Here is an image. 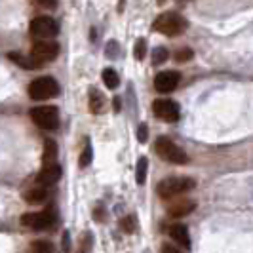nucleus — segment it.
I'll return each mask as SVG.
<instances>
[{"mask_svg": "<svg viewBox=\"0 0 253 253\" xmlns=\"http://www.w3.org/2000/svg\"><path fill=\"white\" fill-rule=\"evenodd\" d=\"M196 187V181L192 177H185V175H171V177H166L164 181H160L156 185V194L164 200L169 198H175L181 196L185 192H189Z\"/></svg>", "mask_w": 253, "mask_h": 253, "instance_id": "1", "label": "nucleus"}, {"mask_svg": "<svg viewBox=\"0 0 253 253\" xmlns=\"http://www.w3.org/2000/svg\"><path fill=\"white\" fill-rule=\"evenodd\" d=\"M187 19L183 15H179L175 12H166L160 13L156 19H154V31L162 33L166 37H179L187 31Z\"/></svg>", "mask_w": 253, "mask_h": 253, "instance_id": "2", "label": "nucleus"}, {"mask_svg": "<svg viewBox=\"0 0 253 253\" xmlns=\"http://www.w3.org/2000/svg\"><path fill=\"white\" fill-rule=\"evenodd\" d=\"M154 149H156V154L169 162V164H175V166H185L189 164V154L183 151L181 147H177L175 143L168 137H158L156 143H154Z\"/></svg>", "mask_w": 253, "mask_h": 253, "instance_id": "3", "label": "nucleus"}, {"mask_svg": "<svg viewBox=\"0 0 253 253\" xmlns=\"http://www.w3.org/2000/svg\"><path fill=\"white\" fill-rule=\"evenodd\" d=\"M31 120L40 129L51 131V129H57L59 126V111L53 105H40V107L31 109Z\"/></svg>", "mask_w": 253, "mask_h": 253, "instance_id": "4", "label": "nucleus"}, {"mask_svg": "<svg viewBox=\"0 0 253 253\" xmlns=\"http://www.w3.org/2000/svg\"><path fill=\"white\" fill-rule=\"evenodd\" d=\"M57 93H59V84L51 76H40L37 80H33L29 86V95L35 101H46L55 97Z\"/></svg>", "mask_w": 253, "mask_h": 253, "instance_id": "5", "label": "nucleus"}, {"mask_svg": "<svg viewBox=\"0 0 253 253\" xmlns=\"http://www.w3.org/2000/svg\"><path fill=\"white\" fill-rule=\"evenodd\" d=\"M29 31L37 40H50L59 33V27H57V21L50 15H38L31 21Z\"/></svg>", "mask_w": 253, "mask_h": 253, "instance_id": "6", "label": "nucleus"}, {"mask_svg": "<svg viewBox=\"0 0 253 253\" xmlns=\"http://www.w3.org/2000/svg\"><path fill=\"white\" fill-rule=\"evenodd\" d=\"M55 223V211H53V206H50L48 210L44 211H37V213H25L21 215V225L29 227L33 230H48L53 227Z\"/></svg>", "mask_w": 253, "mask_h": 253, "instance_id": "7", "label": "nucleus"}, {"mask_svg": "<svg viewBox=\"0 0 253 253\" xmlns=\"http://www.w3.org/2000/svg\"><path fill=\"white\" fill-rule=\"evenodd\" d=\"M57 55H59V46L53 40H37L31 50V57L40 65L50 63Z\"/></svg>", "mask_w": 253, "mask_h": 253, "instance_id": "8", "label": "nucleus"}, {"mask_svg": "<svg viewBox=\"0 0 253 253\" xmlns=\"http://www.w3.org/2000/svg\"><path fill=\"white\" fill-rule=\"evenodd\" d=\"M152 113L158 120H164V122H177L181 116L179 105L171 99H156L152 103Z\"/></svg>", "mask_w": 253, "mask_h": 253, "instance_id": "9", "label": "nucleus"}, {"mask_svg": "<svg viewBox=\"0 0 253 253\" xmlns=\"http://www.w3.org/2000/svg\"><path fill=\"white\" fill-rule=\"evenodd\" d=\"M179 80L181 76L177 71H162L154 78V88L160 93H171L179 86Z\"/></svg>", "mask_w": 253, "mask_h": 253, "instance_id": "10", "label": "nucleus"}, {"mask_svg": "<svg viewBox=\"0 0 253 253\" xmlns=\"http://www.w3.org/2000/svg\"><path fill=\"white\" fill-rule=\"evenodd\" d=\"M59 179H61V168L57 164L44 166L37 175L38 185H42V187H51V185H55Z\"/></svg>", "mask_w": 253, "mask_h": 253, "instance_id": "11", "label": "nucleus"}, {"mask_svg": "<svg viewBox=\"0 0 253 253\" xmlns=\"http://www.w3.org/2000/svg\"><path fill=\"white\" fill-rule=\"evenodd\" d=\"M194 208H196V202H192V200H179V202L169 204L168 213L173 219H181V217H187L189 213H192Z\"/></svg>", "mask_w": 253, "mask_h": 253, "instance_id": "12", "label": "nucleus"}, {"mask_svg": "<svg viewBox=\"0 0 253 253\" xmlns=\"http://www.w3.org/2000/svg\"><path fill=\"white\" fill-rule=\"evenodd\" d=\"M50 198V190H48V187H35V189L27 190V192H23V200L29 204H33V206H37V204H44L46 200Z\"/></svg>", "mask_w": 253, "mask_h": 253, "instance_id": "13", "label": "nucleus"}, {"mask_svg": "<svg viewBox=\"0 0 253 253\" xmlns=\"http://www.w3.org/2000/svg\"><path fill=\"white\" fill-rule=\"evenodd\" d=\"M169 236H171L173 240L177 242L181 248H185V250H189V248H190L189 228L185 227V225H181V223H175L173 227L169 228Z\"/></svg>", "mask_w": 253, "mask_h": 253, "instance_id": "14", "label": "nucleus"}, {"mask_svg": "<svg viewBox=\"0 0 253 253\" xmlns=\"http://www.w3.org/2000/svg\"><path fill=\"white\" fill-rule=\"evenodd\" d=\"M89 111L93 114H101L105 111V95L97 89L89 91Z\"/></svg>", "mask_w": 253, "mask_h": 253, "instance_id": "15", "label": "nucleus"}, {"mask_svg": "<svg viewBox=\"0 0 253 253\" xmlns=\"http://www.w3.org/2000/svg\"><path fill=\"white\" fill-rule=\"evenodd\" d=\"M8 59L10 61H13V63L21 65L23 69H40L42 65L38 63V61H35L31 55H21V53H8Z\"/></svg>", "mask_w": 253, "mask_h": 253, "instance_id": "16", "label": "nucleus"}, {"mask_svg": "<svg viewBox=\"0 0 253 253\" xmlns=\"http://www.w3.org/2000/svg\"><path fill=\"white\" fill-rule=\"evenodd\" d=\"M42 160H44V166L55 164V162H57V145H55V141H51V139L46 141V147H44V156H42Z\"/></svg>", "mask_w": 253, "mask_h": 253, "instance_id": "17", "label": "nucleus"}, {"mask_svg": "<svg viewBox=\"0 0 253 253\" xmlns=\"http://www.w3.org/2000/svg\"><path fill=\"white\" fill-rule=\"evenodd\" d=\"M27 253H53V244L50 240H37L29 246Z\"/></svg>", "mask_w": 253, "mask_h": 253, "instance_id": "18", "label": "nucleus"}, {"mask_svg": "<svg viewBox=\"0 0 253 253\" xmlns=\"http://www.w3.org/2000/svg\"><path fill=\"white\" fill-rule=\"evenodd\" d=\"M103 82H105V86L109 89H116L118 84H120V78H118L114 69H105L103 71Z\"/></svg>", "mask_w": 253, "mask_h": 253, "instance_id": "19", "label": "nucleus"}, {"mask_svg": "<svg viewBox=\"0 0 253 253\" xmlns=\"http://www.w3.org/2000/svg\"><path fill=\"white\" fill-rule=\"evenodd\" d=\"M147 171H149V160L143 156L139 158V162H137V169H135V181L143 185L145 181H147Z\"/></svg>", "mask_w": 253, "mask_h": 253, "instance_id": "20", "label": "nucleus"}, {"mask_svg": "<svg viewBox=\"0 0 253 253\" xmlns=\"http://www.w3.org/2000/svg\"><path fill=\"white\" fill-rule=\"evenodd\" d=\"M168 55H169V53H168V50H166V48H162V46H160V48H156V50L152 51V63L162 65L166 59H168Z\"/></svg>", "mask_w": 253, "mask_h": 253, "instance_id": "21", "label": "nucleus"}, {"mask_svg": "<svg viewBox=\"0 0 253 253\" xmlns=\"http://www.w3.org/2000/svg\"><path fill=\"white\" fill-rule=\"evenodd\" d=\"M192 55H194V51L189 50V48H183V50L175 51V61L177 63H187V61L192 59Z\"/></svg>", "mask_w": 253, "mask_h": 253, "instance_id": "22", "label": "nucleus"}, {"mask_svg": "<svg viewBox=\"0 0 253 253\" xmlns=\"http://www.w3.org/2000/svg\"><path fill=\"white\" fill-rule=\"evenodd\" d=\"M89 162H91V147H89V143H86L84 151H82V154H80V168L89 166Z\"/></svg>", "mask_w": 253, "mask_h": 253, "instance_id": "23", "label": "nucleus"}, {"mask_svg": "<svg viewBox=\"0 0 253 253\" xmlns=\"http://www.w3.org/2000/svg\"><path fill=\"white\" fill-rule=\"evenodd\" d=\"M91 232H84L82 234V240H80V252L82 253H89L91 250Z\"/></svg>", "mask_w": 253, "mask_h": 253, "instance_id": "24", "label": "nucleus"}, {"mask_svg": "<svg viewBox=\"0 0 253 253\" xmlns=\"http://www.w3.org/2000/svg\"><path fill=\"white\" fill-rule=\"evenodd\" d=\"M133 53H135V59H139V61L147 55V42H145L143 38L137 40V44H135V51H133Z\"/></svg>", "mask_w": 253, "mask_h": 253, "instance_id": "25", "label": "nucleus"}, {"mask_svg": "<svg viewBox=\"0 0 253 253\" xmlns=\"http://www.w3.org/2000/svg\"><path fill=\"white\" fill-rule=\"evenodd\" d=\"M120 225H122V228H124V232L131 234V232L135 230V219H133V217H124Z\"/></svg>", "mask_w": 253, "mask_h": 253, "instance_id": "26", "label": "nucleus"}, {"mask_svg": "<svg viewBox=\"0 0 253 253\" xmlns=\"http://www.w3.org/2000/svg\"><path fill=\"white\" fill-rule=\"evenodd\" d=\"M147 135H149V127H147V124H141L139 131H137V139H139V143H145V141H147Z\"/></svg>", "mask_w": 253, "mask_h": 253, "instance_id": "27", "label": "nucleus"}, {"mask_svg": "<svg viewBox=\"0 0 253 253\" xmlns=\"http://www.w3.org/2000/svg\"><path fill=\"white\" fill-rule=\"evenodd\" d=\"M33 2H37L38 6L48 8V10H51V8H55V6H57V0H33Z\"/></svg>", "mask_w": 253, "mask_h": 253, "instance_id": "28", "label": "nucleus"}, {"mask_svg": "<svg viewBox=\"0 0 253 253\" xmlns=\"http://www.w3.org/2000/svg\"><path fill=\"white\" fill-rule=\"evenodd\" d=\"M107 53H109V57H116V53H118V46H116V42H109V46H107Z\"/></svg>", "mask_w": 253, "mask_h": 253, "instance_id": "29", "label": "nucleus"}, {"mask_svg": "<svg viewBox=\"0 0 253 253\" xmlns=\"http://www.w3.org/2000/svg\"><path fill=\"white\" fill-rule=\"evenodd\" d=\"M162 253H181L177 248H173V246H169V244H164L162 246Z\"/></svg>", "mask_w": 253, "mask_h": 253, "instance_id": "30", "label": "nucleus"}, {"mask_svg": "<svg viewBox=\"0 0 253 253\" xmlns=\"http://www.w3.org/2000/svg\"><path fill=\"white\" fill-rule=\"evenodd\" d=\"M103 217H105V211H101V208H97V210H95V219L101 221Z\"/></svg>", "mask_w": 253, "mask_h": 253, "instance_id": "31", "label": "nucleus"}, {"mask_svg": "<svg viewBox=\"0 0 253 253\" xmlns=\"http://www.w3.org/2000/svg\"><path fill=\"white\" fill-rule=\"evenodd\" d=\"M113 101H114V111L118 113V111H120V107H122V105H120V99H118V97H114Z\"/></svg>", "mask_w": 253, "mask_h": 253, "instance_id": "32", "label": "nucleus"}, {"mask_svg": "<svg viewBox=\"0 0 253 253\" xmlns=\"http://www.w3.org/2000/svg\"><path fill=\"white\" fill-rule=\"evenodd\" d=\"M122 8H124V0H120V6H118V12H122Z\"/></svg>", "mask_w": 253, "mask_h": 253, "instance_id": "33", "label": "nucleus"}, {"mask_svg": "<svg viewBox=\"0 0 253 253\" xmlns=\"http://www.w3.org/2000/svg\"><path fill=\"white\" fill-rule=\"evenodd\" d=\"M177 2H185V0H177Z\"/></svg>", "mask_w": 253, "mask_h": 253, "instance_id": "34", "label": "nucleus"}]
</instances>
